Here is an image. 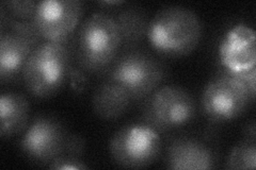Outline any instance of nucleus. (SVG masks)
<instances>
[{"mask_svg": "<svg viewBox=\"0 0 256 170\" xmlns=\"http://www.w3.org/2000/svg\"><path fill=\"white\" fill-rule=\"evenodd\" d=\"M166 76L162 62L141 50L118 56L110 65L107 78L125 87L134 101L146 99L160 86Z\"/></svg>", "mask_w": 256, "mask_h": 170, "instance_id": "5", "label": "nucleus"}, {"mask_svg": "<svg viewBox=\"0 0 256 170\" xmlns=\"http://www.w3.org/2000/svg\"><path fill=\"white\" fill-rule=\"evenodd\" d=\"M70 134L59 120L38 116L26 128L20 140V149L29 160L50 166L66 155Z\"/></svg>", "mask_w": 256, "mask_h": 170, "instance_id": "8", "label": "nucleus"}, {"mask_svg": "<svg viewBox=\"0 0 256 170\" xmlns=\"http://www.w3.org/2000/svg\"><path fill=\"white\" fill-rule=\"evenodd\" d=\"M82 16L79 0H42L36 4L34 22L47 42L66 43Z\"/></svg>", "mask_w": 256, "mask_h": 170, "instance_id": "9", "label": "nucleus"}, {"mask_svg": "<svg viewBox=\"0 0 256 170\" xmlns=\"http://www.w3.org/2000/svg\"><path fill=\"white\" fill-rule=\"evenodd\" d=\"M252 101L254 99L242 81L223 70L204 88L201 108L212 123L224 124L242 116Z\"/></svg>", "mask_w": 256, "mask_h": 170, "instance_id": "7", "label": "nucleus"}, {"mask_svg": "<svg viewBox=\"0 0 256 170\" xmlns=\"http://www.w3.org/2000/svg\"><path fill=\"white\" fill-rule=\"evenodd\" d=\"M201 37V20L185 6L162 7L148 22L146 38L150 47L166 58L189 55L196 50Z\"/></svg>", "mask_w": 256, "mask_h": 170, "instance_id": "1", "label": "nucleus"}, {"mask_svg": "<svg viewBox=\"0 0 256 170\" xmlns=\"http://www.w3.org/2000/svg\"><path fill=\"white\" fill-rule=\"evenodd\" d=\"M255 31L244 23L228 30L219 46V60L224 71L237 75L255 69Z\"/></svg>", "mask_w": 256, "mask_h": 170, "instance_id": "10", "label": "nucleus"}, {"mask_svg": "<svg viewBox=\"0 0 256 170\" xmlns=\"http://www.w3.org/2000/svg\"><path fill=\"white\" fill-rule=\"evenodd\" d=\"M40 42L16 32H2L0 36V79L12 82L22 74L24 66Z\"/></svg>", "mask_w": 256, "mask_h": 170, "instance_id": "11", "label": "nucleus"}, {"mask_svg": "<svg viewBox=\"0 0 256 170\" xmlns=\"http://www.w3.org/2000/svg\"><path fill=\"white\" fill-rule=\"evenodd\" d=\"M256 167V147L255 141L246 140L239 143L230 150L226 160V169L246 170Z\"/></svg>", "mask_w": 256, "mask_h": 170, "instance_id": "16", "label": "nucleus"}, {"mask_svg": "<svg viewBox=\"0 0 256 170\" xmlns=\"http://www.w3.org/2000/svg\"><path fill=\"white\" fill-rule=\"evenodd\" d=\"M196 111L194 99L185 88L178 85L159 86L143 103V124L158 133L171 132L190 124Z\"/></svg>", "mask_w": 256, "mask_h": 170, "instance_id": "4", "label": "nucleus"}, {"mask_svg": "<svg viewBox=\"0 0 256 170\" xmlns=\"http://www.w3.org/2000/svg\"><path fill=\"white\" fill-rule=\"evenodd\" d=\"M50 169H86L88 166L84 164L80 159L68 157H60L50 165Z\"/></svg>", "mask_w": 256, "mask_h": 170, "instance_id": "18", "label": "nucleus"}, {"mask_svg": "<svg viewBox=\"0 0 256 170\" xmlns=\"http://www.w3.org/2000/svg\"><path fill=\"white\" fill-rule=\"evenodd\" d=\"M160 149L159 133L146 124H132L120 129L109 145L112 160L130 169L146 168L155 163Z\"/></svg>", "mask_w": 256, "mask_h": 170, "instance_id": "6", "label": "nucleus"}, {"mask_svg": "<svg viewBox=\"0 0 256 170\" xmlns=\"http://www.w3.org/2000/svg\"><path fill=\"white\" fill-rule=\"evenodd\" d=\"M212 150L194 139H180L170 144L166 167L173 170H208L214 167Z\"/></svg>", "mask_w": 256, "mask_h": 170, "instance_id": "12", "label": "nucleus"}, {"mask_svg": "<svg viewBox=\"0 0 256 170\" xmlns=\"http://www.w3.org/2000/svg\"><path fill=\"white\" fill-rule=\"evenodd\" d=\"M38 2L25 0V1H6L2 7L9 17L18 20H34Z\"/></svg>", "mask_w": 256, "mask_h": 170, "instance_id": "17", "label": "nucleus"}, {"mask_svg": "<svg viewBox=\"0 0 256 170\" xmlns=\"http://www.w3.org/2000/svg\"><path fill=\"white\" fill-rule=\"evenodd\" d=\"M122 3H123V1H102V2H100L102 5H107V4H109V5H120Z\"/></svg>", "mask_w": 256, "mask_h": 170, "instance_id": "20", "label": "nucleus"}, {"mask_svg": "<svg viewBox=\"0 0 256 170\" xmlns=\"http://www.w3.org/2000/svg\"><path fill=\"white\" fill-rule=\"evenodd\" d=\"M255 124L254 121L250 125H248V127L246 128V140H250V141H255Z\"/></svg>", "mask_w": 256, "mask_h": 170, "instance_id": "19", "label": "nucleus"}, {"mask_svg": "<svg viewBox=\"0 0 256 170\" xmlns=\"http://www.w3.org/2000/svg\"><path fill=\"white\" fill-rule=\"evenodd\" d=\"M70 71V50L66 44L46 40L31 52L22 75L32 95L48 98L63 87Z\"/></svg>", "mask_w": 256, "mask_h": 170, "instance_id": "3", "label": "nucleus"}, {"mask_svg": "<svg viewBox=\"0 0 256 170\" xmlns=\"http://www.w3.org/2000/svg\"><path fill=\"white\" fill-rule=\"evenodd\" d=\"M132 102L134 99L130 92L109 78L95 88L92 96L93 111L104 120L122 117L130 108Z\"/></svg>", "mask_w": 256, "mask_h": 170, "instance_id": "13", "label": "nucleus"}, {"mask_svg": "<svg viewBox=\"0 0 256 170\" xmlns=\"http://www.w3.org/2000/svg\"><path fill=\"white\" fill-rule=\"evenodd\" d=\"M121 35L122 46L134 47L148 35V22L146 15L139 9H125L114 17Z\"/></svg>", "mask_w": 256, "mask_h": 170, "instance_id": "15", "label": "nucleus"}, {"mask_svg": "<svg viewBox=\"0 0 256 170\" xmlns=\"http://www.w3.org/2000/svg\"><path fill=\"white\" fill-rule=\"evenodd\" d=\"M30 105L25 96L6 92L0 98V136L2 140L18 135L26 130Z\"/></svg>", "mask_w": 256, "mask_h": 170, "instance_id": "14", "label": "nucleus"}, {"mask_svg": "<svg viewBox=\"0 0 256 170\" xmlns=\"http://www.w3.org/2000/svg\"><path fill=\"white\" fill-rule=\"evenodd\" d=\"M122 46L114 17L105 13L90 15L80 26L77 37V61L88 72L110 67Z\"/></svg>", "mask_w": 256, "mask_h": 170, "instance_id": "2", "label": "nucleus"}]
</instances>
